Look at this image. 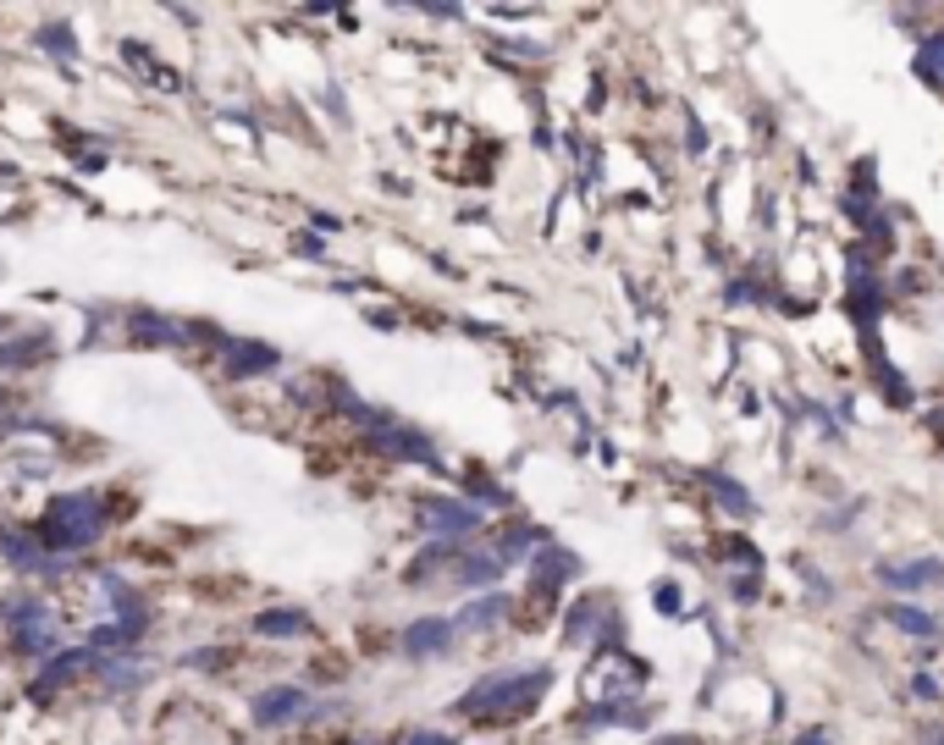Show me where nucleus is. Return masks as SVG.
<instances>
[{
	"instance_id": "f257e3e1",
	"label": "nucleus",
	"mask_w": 944,
	"mask_h": 745,
	"mask_svg": "<svg viewBox=\"0 0 944 745\" xmlns=\"http://www.w3.org/2000/svg\"><path fill=\"white\" fill-rule=\"evenodd\" d=\"M879 579L895 591H928V586H944V563L939 558H906V563H879Z\"/></svg>"
},
{
	"instance_id": "f03ea898",
	"label": "nucleus",
	"mask_w": 944,
	"mask_h": 745,
	"mask_svg": "<svg viewBox=\"0 0 944 745\" xmlns=\"http://www.w3.org/2000/svg\"><path fill=\"white\" fill-rule=\"evenodd\" d=\"M884 619H889L900 635H911V640H939V635H944V624H939L928 608H917V602H889Z\"/></svg>"
},
{
	"instance_id": "7ed1b4c3",
	"label": "nucleus",
	"mask_w": 944,
	"mask_h": 745,
	"mask_svg": "<svg viewBox=\"0 0 944 745\" xmlns=\"http://www.w3.org/2000/svg\"><path fill=\"white\" fill-rule=\"evenodd\" d=\"M917 77L928 83V89H944V28H928L917 39V56H911Z\"/></svg>"
},
{
	"instance_id": "20e7f679",
	"label": "nucleus",
	"mask_w": 944,
	"mask_h": 745,
	"mask_svg": "<svg viewBox=\"0 0 944 745\" xmlns=\"http://www.w3.org/2000/svg\"><path fill=\"white\" fill-rule=\"evenodd\" d=\"M707 486H713V497H718V509H729L735 520H751V514H757V497H751L735 475H707Z\"/></svg>"
},
{
	"instance_id": "39448f33",
	"label": "nucleus",
	"mask_w": 944,
	"mask_h": 745,
	"mask_svg": "<svg viewBox=\"0 0 944 745\" xmlns=\"http://www.w3.org/2000/svg\"><path fill=\"white\" fill-rule=\"evenodd\" d=\"M868 370H873V381H879V392H884V398H889L895 408H911V398H917V392H911V381H906V376H900V370H895L889 359H873Z\"/></svg>"
},
{
	"instance_id": "423d86ee",
	"label": "nucleus",
	"mask_w": 944,
	"mask_h": 745,
	"mask_svg": "<svg viewBox=\"0 0 944 745\" xmlns=\"http://www.w3.org/2000/svg\"><path fill=\"white\" fill-rule=\"evenodd\" d=\"M724 298H729V304H751V298H762V288H757V282H729Z\"/></svg>"
},
{
	"instance_id": "0eeeda50",
	"label": "nucleus",
	"mask_w": 944,
	"mask_h": 745,
	"mask_svg": "<svg viewBox=\"0 0 944 745\" xmlns=\"http://www.w3.org/2000/svg\"><path fill=\"white\" fill-rule=\"evenodd\" d=\"M657 608H663L668 619H679V586H657Z\"/></svg>"
},
{
	"instance_id": "6e6552de",
	"label": "nucleus",
	"mask_w": 944,
	"mask_h": 745,
	"mask_svg": "<svg viewBox=\"0 0 944 745\" xmlns=\"http://www.w3.org/2000/svg\"><path fill=\"white\" fill-rule=\"evenodd\" d=\"M911 696H922V701H939V680H933V674H917V680H911Z\"/></svg>"
},
{
	"instance_id": "1a4fd4ad",
	"label": "nucleus",
	"mask_w": 944,
	"mask_h": 745,
	"mask_svg": "<svg viewBox=\"0 0 944 745\" xmlns=\"http://www.w3.org/2000/svg\"><path fill=\"white\" fill-rule=\"evenodd\" d=\"M801 745H828V734H823V729H807V734H801Z\"/></svg>"
}]
</instances>
